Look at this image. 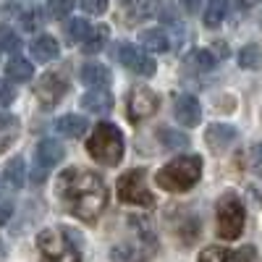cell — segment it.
Here are the masks:
<instances>
[{
	"instance_id": "cell-16",
	"label": "cell",
	"mask_w": 262,
	"mask_h": 262,
	"mask_svg": "<svg viewBox=\"0 0 262 262\" xmlns=\"http://www.w3.org/2000/svg\"><path fill=\"white\" fill-rule=\"evenodd\" d=\"M142 45L152 53H168L179 42H173V37L165 29H147V32H142Z\"/></svg>"
},
{
	"instance_id": "cell-20",
	"label": "cell",
	"mask_w": 262,
	"mask_h": 262,
	"mask_svg": "<svg viewBox=\"0 0 262 262\" xmlns=\"http://www.w3.org/2000/svg\"><path fill=\"white\" fill-rule=\"evenodd\" d=\"M32 74H34V66L27 58H11L6 63V76L13 81H29Z\"/></svg>"
},
{
	"instance_id": "cell-13",
	"label": "cell",
	"mask_w": 262,
	"mask_h": 262,
	"mask_svg": "<svg viewBox=\"0 0 262 262\" xmlns=\"http://www.w3.org/2000/svg\"><path fill=\"white\" fill-rule=\"evenodd\" d=\"M29 53L37 63H50L60 55V48H58V39L50 37V34H39L37 39L29 42Z\"/></svg>"
},
{
	"instance_id": "cell-36",
	"label": "cell",
	"mask_w": 262,
	"mask_h": 262,
	"mask_svg": "<svg viewBox=\"0 0 262 262\" xmlns=\"http://www.w3.org/2000/svg\"><path fill=\"white\" fill-rule=\"evenodd\" d=\"M181 3H184L186 11H196V3H194V0H181Z\"/></svg>"
},
{
	"instance_id": "cell-1",
	"label": "cell",
	"mask_w": 262,
	"mask_h": 262,
	"mask_svg": "<svg viewBox=\"0 0 262 262\" xmlns=\"http://www.w3.org/2000/svg\"><path fill=\"white\" fill-rule=\"evenodd\" d=\"M58 191L66 210L76 215L79 221H95L107 205L105 181L97 173L84 170V168L63 170V176L58 179Z\"/></svg>"
},
{
	"instance_id": "cell-15",
	"label": "cell",
	"mask_w": 262,
	"mask_h": 262,
	"mask_svg": "<svg viewBox=\"0 0 262 262\" xmlns=\"http://www.w3.org/2000/svg\"><path fill=\"white\" fill-rule=\"evenodd\" d=\"M86 128H90L86 118H84V116H74V113L60 116V118L55 121V131H58L60 137H66V139H79V137H84Z\"/></svg>"
},
{
	"instance_id": "cell-12",
	"label": "cell",
	"mask_w": 262,
	"mask_h": 262,
	"mask_svg": "<svg viewBox=\"0 0 262 262\" xmlns=\"http://www.w3.org/2000/svg\"><path fill=\"white\" fill-rule=\"evenodd\" d=\"M236 137H238V131H236L233 126H228V123H215V126H210V128H207L205 142H207V147H210V149L221 152V149L231 147V144L236 142Z\"/></svg>"
},
{
	"instance_id": "cell-3",
	"label": "cell",
	"mask_w": 262,
	"mask_h": 262,
	"mask_svg": "<svg viewBox=\"0 0 262 262\" xmlns=\"http://www.w3.org/2000/svg\"><path fill=\"white\" fill-rule=\"evenodd\" d=\"M200 176H202V158L184 155V158L170 160L158 173V186L165 191H186L200 181Z\"/></svg>"
},
{
	"instance_id": "cell-10",
	"label": "cell",
	"mask_w": 262,
	"mask_h": 262,
	"mask_svg": "<svg viewBox=\"0 0 262 262\" xmlns=\"http://www.w3.org/2000/svg\"><path fill=\"white\" fill-rule=\"evenodd\" d=\"M118 60L126 66L128 71H134L139 76H152V74H155V69H158L155 60H152L142 48H137V45H121Z\"/></svg>"
},
{
	"instance_id": "cell-22",
	"label": "cell",
	"mask_w": 262,
	"mask_h": 262,
	"mask_svg": "<svg viewBox=\"0 0 262 262\" xmlns=\"http://www.w3.org/2000/svg\"><path fill=\"white\" fill-rule=\"evenodd\" d=\"M105 42H107V27H95V29H90V34H86L81 50L90 53V55L92 53H100L105 48Z\"/></svg>"
},
{
	"instance_id": "cell-17",
	"label": "cell",
	"mask_w": 262,
	"mask_h": 262,
	"mask_svg": "<svg viewBox=\"0 0 262 262\" xmlns=\"http://www.w3.org/2000/svg\"><path fill=\"white\" fill-rule=\"evenodd\" d=\"M228 6L231 0H207V8H205V27L215 29L223 24V18L228 16Z\"/></svg>"
},
{
	"instance_id": "cell-27",
	"label": "cell",
	"mask_w": 262,
	"mask_h": 262,
	"mask_svg": "<svg viewBox=\"0 0 262 262\" xmlns=\"http://www.w3.org/2000/svg\"><path fill=\"white\" fill-rule=\"evenodd\" d=\"M74 8V0H48V13L53 18H66Z\"/></svg>"
},
{
	"instance_id": "cell-26",
	"label": "cell",
	"mask_w": 262,
	"mask_h": 262,
	"mask_svg": "<svg viewBox=\"0 0 262 262\" xmlns=\"http://www.w3.org/2000/svg\"><path fill=\"white\" fill-rule=\"evenodd\" d=\"M196 262H233V252L223 247H207Z\"/></svg>"
},
{
	"instance_id": "cell-11",
	"label": "cell",
	"mask_w": 262,
	"mask_h": 262,
	"mask_svg": "<svg viewBox=\"0 0 262 262\" xmlns=\"http://www.w3.org/2000/svg\"><path fill=\"white\" fill-rule=\"evenodd\" d=\"M173 116H176V121L181 126H196L202 118V107L191 95H184V97L176 100V105H173Z\"/></svg>"
},
{
	"instance_id": "cell-37",
	"label": "cell",
	"mask_w": 262,
	"mask_h": 262,
	"mask_svg": "<svg viewBox=\"0 0 262 262\" xmlns=\"http://www.w3.org/2000/svg\"><path fill=\"white\" fill-rule=\"evenodd\" d=\"M0 252H3V244H0Z\"/></svg>"
},
{
	"instance_id": "cell-14",
	"label": "cell",
	"mask_w": 262,
	"mask_h": 262,
	"mask_svg": "<svg viewBox=\"0 0 262 262\" xmlns=\"http://www.w3.org/2000/svg\"><path fill=\"white\" fill-rule=\"evenodd\" d=\"M81 105H84V111L105 116V113H111V107H113V97L105 86H92V90L81 97Z\"/></svg>"
},
{
	"instance_id": "cell-18",
	"label": "cell",
	"mask_w": 262,
	"mask_h": 262,
	"mask_svg": "<svg viewBox=\"0 0 262 262\" xmlns=\"http://www.w3.org/2000/svg\"><path fill=\"white\" fill-rule=\"evenodd\" d=\"M3 179H6V186L8 189H21V186H24V179H27L24 158H13L6 165V170H3Z\"/></svg>"
},
{
	"instance_id": "cell-8",
	"label": "cell",
	"mask_w": 262,
	"mask_h": 262,
	"mask_svg": "<svg viewBox=\"0 0 262 262\" xmlns=\"http://www.w3.org/2000/svg\"><path fill=\"white\" fill-rule=\"evenodd\" d=\"M66 90H69V81H66V76L58 74V71H53V74H45V76L34 84V97L39 100L42 107H53V105L66 95Z\"/></svg>"
},
{
	"instance_id": "cell-29",
	"label": "cell",
	"mask_w": 262,
	"mask_h": 262,
	"mask_svg": "<svg viewBox=\"0 0 262 262\" xmlns=\"http://www.w3.org/2000/svg\"><path fill=\"white\" fill-rule=\"evenodd\" d=\"M0 45H3V50H8V53H16V50L21 48V42H18V37H16V34L0 32Z\"/></svg>"
},
{
	"instance_id": "cell-4",
	"label": "cell",
	"mask_w": 262,
	"mask_h": 262,
	"mask_svg": "<svg viewBox=\"0 0 262 262\" xmlns=\"http://www.w3.org/2000/svg\"><path fill=\"white\" fill-rule=\"evenodd\" d=\"M37 249L42 262H81L76 244L63 228H45L37 236Z\"/></svg>"
},
{
	"instance_id": "cell-35",
	"label": "cell",
	"mask_w": 262,
	"mask_h": 262,
	"mask_svg": "<svg viewBox=\"0 0 262 262\" xmlns=\"http://www.w3.org/2000/svg\"><path fill=\"white\" fill-rule=\"evenodd\" d=\"M259 0H238V8L242 11H247V8H252V6H257Z\"/></svg>"
},
{
	"instance_id": "cell-6",
	"label": "cell",
	"mask_w": 262,
	"mask_h": 262,
	"mask_svg": "<svg viewBox=\"0 0 262 262\" xmlns=\"http://www.w3.org/2000/svg\"><path fill=\"white\" fill-rule=\"evenodd\" d=\"M244 221H247L244 205L238 202L236 196L221 200V205H217V236L226 238V242H233V238L242 236Z\"/></svg>"
},
{
	"instance_id": "cell-2",
	"label": "cell",
	"mask_w": 262,
	"mask_h": 262,
	"mask_svg": "<svg viewBox=\"0 0 262 262\" xmlns=\"http://www.w3.org/2000/svg\"><path fill=\"white\" fill-rule=\"evenodd\" d=\"M123 134L116 123H97L90 142H86L90 158L102 165H116L123 158Z\"/></svg>"
},
{
	"instance_id": "cell-5",
	"label": "cell",
	"mask_w": 262,
	"mask_h": 262,
	"mask_svg": "<svg viewBox=\"0 0 262 262\" xmlns=\"http://www.w3.org/2000/svg\"><path fill=\"white\" fill-rule=\"evenodd\" d=\"M118 196L126 205H137V207H152L155 196H152L149 186H147V173L142 168L128 170L118 181Z\"/></svg>"
},
{
	"instance_id": "cell-34",
	"label": "cell",
	"mask_w": 262,
	"mask_h": 262,
	"mask_svg": "<svg viewBox=\"0 0 262 262\" xmlns=\"http://www.w3.org/2000/svg\"><path fill=\"white\" fill-rule=\"evenodd\" d=\"M13 123H16V118H13V116H8V113H0V131L8 128V126H13Z\"/></svg>"
},
{
	"instance_id": "cell-23",
	"label": "cell",
	"mask_w": 262,
	"mask_h": 262,
	"mask_svg": "<svg viewBox=\"0 0 262 262\" xmlns=\"http://www.w3.org/2000/svg\"><path fill=\"white\" fill-rule=\"evenodd\" d=\"M66 39L71 42H84L86 39V34H90V24H86L84 18H71V21H66Z\"/></svg>"
},
{
	"instance_id": "cell-32",
	"label": "cell",
	"mask_w": 262,
	"mask_h": 262,
	"mask_svg": "<svg viewBox=\"0 0 262 262\" xmlns=\"http://www.w3.org/2000/svg\"><path fill=\"white\" fill-rule=\"evenodd\" d=\"M252 259H254V249L252 247H247V249H242L236 254V262H252Z\"/></svg>"
},
{
	"instance_id": "cell-31",
	"label": "cell",
	"mask_w": 262,
	"mask_h": 262,
	"mask_svg": "<svg viewBox=\"0 0 262 262\" xmlns=\"http://www.w3.org/2000/svg\"><path fill=\"white\" fill-rule=\"evenodd\" d=\"M16 97V90L8 84V81H3L0 79V105H11V100Z\"/></svg>"
},
{
	"instance_id": "cell-19",
	"label": "cell",
	"mask_w": 262,
	"mask_h": 262,
	"mask_svg": "<svg viewBox=\"0 0 262 262\" xmlns=\"http://www.w3.org/2000/svg\"><path fill=\"white\" fill-rule=\"evenodd\" d=\"M186 69L194 71V74H207V71L215 69V55L210 50H194L186 58Z\"/></svg>"
},
{
	"instance_id": "cell-7",
	"label": "cell",
	"mask_w": 262,
	"mask_h": 262,
	"mask_svg": "<svg viewBox=\"0 0 262 262\" xmlns=\"http://www.w3.org/2000/svg\"><path fill=\"white\" fill-rule=\"evenodd\" d=\"M63 147L53 139H42L34 149V163H32V179L34 181H45L48 173L63 160Z\"/></svg>"
},
{
	"instance_id": "cell-9",
	"label": "cell",
	"mask_w": 262,
	"mask_h": 262,
	"mask_svg": "<svg viewBox=\"0 0 262 262\" xmlns=\"http://www.w3.org/2000/svg\"><path fill=\"white\" fill-rule=\"evenodd\" d=\"M158 107H160V100L152 90H147V86L131 90V95H128V118L131 121H144L149 116H155Z\"/></svg>"
},
{
	"instance_id": "cell-24",
	"label": "cell",
	"mask_w": 262,
	"mask_h": 262,
	"mask_svg": "<svg viewBox=\"0 0 262 262\" xmlns=\"http://www.w3.org/2000/svg\"><path fill=\"white\" fill-rule=\"evenodd\" d=\"M238 66H242V69H249V71L259 69V66H262V50H259V45L242 48V53H238Z\"/></svg>"
},
{
	"instance_id": "cell-25",
	"label": "cell",
	"mask_w": 262,
	"mask_h": 262,
	"mask_svg": "<svg viewBox=\"0 0 262 262\" xmlns=\"http://www.w3.org/2000/svg\"><path fill=\"white\" fill-rule=\"evenodd\" d=\"M158 137L165 144V149H181V147L189 144V137L186 134H179V131H173V128H160Z\"/></svg>"
},
{
	"instance_id": "cell-28",
	"label": "cell",
	"mask_w": 262,
	"mask_h": 262,
	"mask_svg": "<svg viewBox=\"0 0 262 262\" xmlns=\"http://www.w3.org/2000/svg\"><path fill=\"white\" fill-rule=\"evenodd\" d=\"M79 6H81L86 13L100 16V13H105V8H107V0H79Z\"/></svg>"
},
{
	"instance_id": "cell-30",
	"label": "cell",
	"mask_w": 262,
	"mask_h": 262,
	"mask_svg": "<svg viewBox=\"0 0 262 262\" xmlns=\"http://www.w3.org/2000/svg\"><path fill=\"white\" fill-rule=\"evenodd\" d=\"M21 27H24V29H37L39 27V11L37 8H32V11H27L24 16H21Z\"/></svg>"
},
{
	"instance_id": "cell-33",
	"label": "cell",
	"mask_w": 262,
	"mask_h": 262,
	"mask_svg": "<svg viewBox=\"0 0 262 262\" xmlns=\"http://www.w3.org/2000/svg\"><path fill=\"white\" fill-rule=\"evenodd\" d=\"M11 215H13V205H8V202H6V205H0V226H3Z\"/></svg>"
},
{
	"instance_id": "cell-21",
	"label": "cell",
	"mask_w": 262,
	"mask_h": 262,
	"mask_svg": "<svg viewBox=\"0 0 262 262\" xmlns=\"http://www.w3.org/2000/svg\"><path fill=\"white\" fill-rule=\"evenodd\" d=\"M107 79H111V71H107L102 63H86L81 69V81L90 84V86H105Z\"/></svg>"
}]
</instances>
